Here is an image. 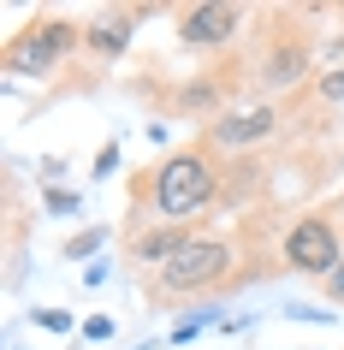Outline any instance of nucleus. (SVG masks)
Returning a JSON list of instances; mask_svg holds the SVG:
<instances>
[{
  "label": "nucleus",
  "mask_w": 344,
  "mask_h": 350,
  "mask_svg": "<svg viewBox=\"0 0 344 350\" xmlns=\"http://www.w3.org/2000/svg\"><path fill=\"white\" fill-rule=\"evenodd\" d=\"M208 196H214V166H208V154H202V148L172 154V161L161 166V178H155V208H161L166 220L196 214Z\"/></svg>",
  "instance_id": "nucleus-1"
},
{
  "label": "nucleus",
  "mask_w": 344,
  "mask_h": 350,
  "mask_svg": "<svg viewBox=\"0 0 344 350\" xmlns=\"http://www.w3.org/2000/svg\"><path fill=\"white\" fill-rule=\"evenodd\" d=\"M226 261H232V250H226V243L190 238L178 256L161 267V285H166V291H202V285H214V279L226 273Z\"/></svg>",
  "instance_id": "nucleus-2"
},
{
  "label": "nucleus",
  "mask_w": 344,
  "mask_h": 350,
  "mask_svg": "<svg viewBox=\"0 0 344 350\" xmlns=\"http://www.w3.org/2000/svg\"><path fill=\"white\" fill-rule=\"evenodd\" d=\"M285 261H291V267H303V273H332V267H339V232H332L321 214L297 220V226H291V238H285Z\"/></svg>",
  "instance_id": "nucleus-3"
},
{
  "label": "nucleus",
  "mask_w": 344,
  "mask_h": 350,
  "mask_svg": "<svg viewBox=\"0 0 344 350\" xmlns=\"http://www.w3.org/2000/svg\"><path fill=\"white\" fill-rule=\"evenodd\" d=\"M66 48H72V24H30L6 48V72H48V66H59Z\"/></svg>",
  "instance_id": "nucleus-4"
},
{
  "label": "nucleus",
  "mask_w": 344,
  "mask_h": 350,
  "mask_svg": "<svg viewBox=\"0 0 344 350\" xmlns=\"http://www.w3.org/2000/svg\"><path fill=\"white\" fill-rule=\"evenodd\" d=\"M237 24H243L237 6H226V0H202V6H184V12H178V36L190 42V48H214V42H232Z\"/></svg>",
  "instance_id": "nucleus-5"
},
{
  "label": "nucleus",
  "mask_w": 344,
  "mask_h": 350,
  "mask_svg": "<svg viewBox=\"0 0 344 350\" xmlns=\"http://www.w3.org/2000/svg\"><path fill=\"white\" fill-rule=\"evenodd\" d=\"M273 131V113L267 107H255V113H243V119H214V143H255V137H267Z\"/></svg>",
  "instance_id": "nucleus-6"
},
{
  "label": "nucleus",
  "mask_w": 344,
  "mask_h": 350,
  "mask_svg": "<svg viewBox=\"0 0 344 350\" xmlns=\"http://www.w3.org/2000/svg\"><path fill=\"white\" fill-rule=\"evenodd\" d=\"M184 243H190L184 232H148V238L137 243V256H143V261H172V256L184 250Z\"/></svg>",
  "instance_id": "nucleus-7"
},
{
  "label": "nucleus",
  "mask_w": 344,
  "mask_h": 350,
  "mask_svg": "<svg viewBox=\"0 0 344 350\" xmlns=\"http://www.w3.org/2000/svg\"><path fill=\"white\" fill-rule=\"evenodd\" d=\"M297 72H303V54H297V48H285V54H273V83H291V77H297Z\"/></svg>",
  "instance_id": "nucleus-8"
},
{
  "label": "nucleus",
  "mask_w": 344,
  "mask_h": 350,
  "mask_svg": "<svg viewBox=\"0 0 344 350\" xmlns=\"http://www.w3.org/2000/svg\"><path fill=\"white\" fill-rule=\"evenodd\" d=\"M95 48H101V54H119V48H125V24L113 18L107 30H95Z\"/></svg>",
  "instance_id": "nucleus-9"
},
{
  "label": "nucleus",
  "mask_w": 344,
  "mask_h": 350,
  "mask_svg": "<svg viewBox=\"0 0 344 350\" xmlns=\"http://www.w3.org/2000/svg\"><path fill=\"white\" fill-rule=\"evenodd\" d=\"M326 291H332V297H344V261L332 267V273H326Z\"/></svg>",
  "instance_id": "nucleus-10"
},
{
  "label": "nucleus",
  "mask_w": 344,
  "mask_h": 350,
  "mask_svg": "<svg viewBox=\"0 0 344 350\" xmlns=\"http://www.w3.org/2000/svg\"><path fill=\"white\" fill-rule=\"evenodd\" d=\"M321 90H326V95H344V72H339V77H326Z\"/></svg>",
  "instance_id": "nucleus-11"
}]
</instances>
